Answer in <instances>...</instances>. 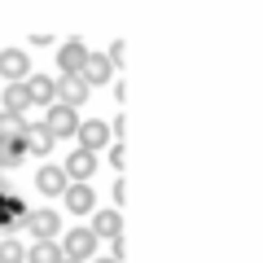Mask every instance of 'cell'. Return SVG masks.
Returning <instances> with one entry per match:
<instances>
[{
	"label": "cell",
	"instance_id": "17",
	"mask_svg": "<svg viewBox=\"0 0 263 263\" xmlns=\"http://www.w3.org/2000/svg\"><path fill=\"white\" fill-rule=\"evenodd\" d=\"M27 105H31L27 84H13V88H5V110H9V114H22Z\"/></svg>",
	"mask_w": 263,
	"mask_h": 263
},
{
	"label": "cell",
	"instance_id": "18",
	"mask_svg": "<svg viewBox=\"0 0 263 263\" xmlns=\"http://www.w3.org/2000/svg\"><path fill=\"white\" fill-rule=\"evenodd\" d=\"M27 127L31 123L22 119V114H9V110L0 114V136H27Z\"/></svg>",
	"mask_w": 263,
	"mask_h": 263
},
{
	"label": "cell",
	"instance_id": "2",
	"mask_svg": "<svg viewBox=\"0 0 263 263\" xmlns=\"http://www.w3.org/2000/svg\"><path fill=\"white\" fill-rule=\"evenodd\" d=\"M44 127H48V136H53V141L79 136V119H75V110H70V105H53V110H48V119H44Z\"/></svg>",
	"mask_w": 263,
	"mask_h": 263
},
{
	"label": "cell",
	"instance_id": "4",
	"mask_svg": "<svg viewBox=\"0 0 263 263\" xmlns=\"http://www.w3.org/2000/svg\"><path fill=\"white\" fill-rule=\"evenodd\" d=\"M79 75H84L88 88H101V84H110V79H114V66H110V57H105V53H88V62H84Z\"/></svg>",
	"mask_w": 263,
	"mask_h": 263
},
{
	"label": "cell",
	"instance_id": "8",
	"mask_svg": "<svg viewBox=\"0 0 263 263\" xmlns=\"http://www.w3.org/2000/svg\"><path fill=\"white\" fill-rule=\"evenodd\" d=\"M84 62H88V48L79 44V40H66L62 53H57V66H62V75H79V70H84Z\"/></svg>",
	"mask_w": 263,
	"mask_h": 263
},
{
	"label": "cell",
	"instance_id": "22",
	"mask_svg": "<svg viewBox=\"0 0 263 263\" xmlns=\"http://www.w3.org/2000/svg\"><path fill=\"white\" fill-rule=\"evenodd\" d=\"M123 254H127V241H123V233H119V237H114V254H110V259H123Z\"/></svg>",
	"mask_w": 263,
	"mask_h": 263
},
{
	"label": "cell",
	"instance_id": "5",
	"mask_svg": "<svg viewBox=\"0 0 263 263\" xmlns=\"http://www.w3.org/2000/svg\"><path fill=\"white\" fill-rule=\"evenodd\" d=\"M66 180H70V184H88V176H92L97 171V154H88V149H75L70 154V158H66Z\"/></svg>",
	"mask_w": 263,
	"mask_h": 263
},
{
	"label": "cell",
	"instance_id": "15",
	"mask_svg": "<svg viewBox=\"0 0 263 263\" xmlns=\"http://www.w3.org/2000/svg\"><path fill=\"white\" fill-rule=\"evenodd\" d=\"M53 149V136H48L44 123H31L27 127V154H48Z\"/></svg>",
	"mask_w": 263,
	"mask_h": 263
},
{
	"label": "cell",
	"instance_id": "19",
	"mask_svg": "<svg viewBox=\"0 0 263 263\" xmlns=\"http://www.w3.org/2000/svg\"><path fill=\"white\" fill-rule=\"evenodd\" d=\"M22 259H27V250H22L13 237H5V241H0V263H22Z\"/></svg>",
	"mask_w": 263,
	"mask_h": 263
},
{
	"label": "cell",
	"instance_id": "21",
	"mask_svg": "<svg viewBox=\"0 0 263 263\" xmlns=\"http://www.w3.org/2000/svg\"><path fill=\"white\" fill-rule=\"evenodd\" d=\"M110 162L123 167V162H127V145H110Z\"/></svg>",
	"mask_w": 263,
	"mask_h": 263
},
{
	"label": "cell",
	"instance_id": "6",
	"mask_svg": "<svg viewBox=\"0 0 263 263\" xmlns=\"http://www.w3.org/2000/svg\"><path fill=\"white\" fill-rule=\"evenodd\" d=\"M57 97H62L57 105H70V110H75V105H84V101H88L84 75H62V79H57Z\"/></svg>",
	"mask_w": 263,
	"mask_h": 263
},
{
	"label": "cell",
	"instance_id": "10",
	"mask_svg": "<svg viewBox=\"0 0 263 263\" xmlns=\"http://www.w3.org/2000/svg\"><path fill=\"white\" fill-rule=\"evenodd\" d=\"M66 206H70V215H88V211L97 206V193L88 184H66Z\"/></svg>",
	"mask_w": 263,
	"mask_h": 263
},
{
	"label": "cell",
	"instance_id": "13",
	"mask_svg": "<svg viewBox=\"0 0 263 263\" xmlns=\"http://www.w3.org/2000/svg\"><path fill=\"white\" fill-rule=\"evenodd\" d=\"M35 184H40V193H53V197H62L70 180H66V171H62V167H40Z\"/></svg>",
	"mask_w": 263,
	"mask_h": 263
},
{
	"label": "cell",
	"instance_id": "1",
	"mask_svg": "<svg viewBox=\"0 0 263 263\" xmlns=\"http://www.w3.org/2000/svg\"><path fill=\"white\" fill-rule=\"evenodd\" d=\"M97 241H101V237H97L92 228H70V233H66L62 254H66V259H79V263H88V259L97 254Z\"/></svg>",
	"mask_w": 263,
	"mask_h": 263
},
{
	"label": "cell",
	"instance_id": "9",
	"mask_svg": "<svg viewBox=\"0 0 263 263\" xmlns=\"http://www.w3.org/2000/svg\"><path fill=\"white\" fill-rule=\"evenodd\" d=\"M27 158V136H0V167H22Z\"/></svg>",
	"mask_w": 263,
	"mask_h": 263
},
{
	"label": "cell",
	"instance_id": "12",
	"mask_svg": "<svg viewBox=\"0 0 263 263\" xmlns=\"http://www.w3.org/2000/svg\"><path fill=\"white\" fill-rule=\"evenodd\" d=\"M27 92H31V105H48V110H53V101H57V84L44 79V75L27 79Z\"/></svg>",
	"mask_w": 263,
	"mask_h": 263
},
{
	"label": "cell",
	"instance_id": "16",
	"mask_svg": "<svg viewBox=\"0 0 263 263\" xmlns=\"http://www.w3.org/2000/svg\"><path fill=\"white\" fill-rule=\"evenodd\" d=\"M62 259H66L62 246H53V241H35L31 254H27V263H62Z\"/></svg>",
	"mask_w": 263,
	"mask_h": 263
},
{
	"label": "cell",
	"instance_id": "24",
	"mask_svg": "<svg viewBox=\"0 0 263 263\" xmlns=\"http://www.w3.org/2000/svg\"><path fill=\"white\" fill-rule=\"evenodd\" d=\"M62 263H79V259H62Z\"/></svg>",
	"mask_w": 263,
	"mask_h": 263
},
{
	"label": "cell",
	"instance_id": "14",
	"mask_svg": "<svg viewBox=\"0 0 263 263\" xmlns=\"http://www.w3.org/2000/svg\"><path fill=\"white\" fill-rule=\"evenodd\" d=\"M92 233L114 241V237L123 233V215H119V211H97V215H92Z\"/></svg>",
	"mask_w": 263,
	"mask_h": 263
},
{
	"label": "cell",
	"instance_id": "20",
	"mask_svg": "<svg viewBox=\"0 0 263 263\" xmlns=\"http://www.w3.org/2000/svg\"><path fill=\"white\" fill-rule=\"evenodd\" d=\"M123 62H127V44L114 40V44H110V66H123Z\"/></svg>",
	"mask_w": 263,
	"mask_h": 263
},
{
	"label": "cell",
	"instance_id": "11",
	"mask_svg": "<svg viewBox=\"0 0 263 263\" xmlns=\"http://www.w3.org/2000/svg\"><path fill=\"white\" fill-rule=\"evenodd\" d=\"M57 228H62V215H57V211H31V233L40 237V241H53V233Z\"/></svg>",
	"mask_w": 263,
	"mask_h": 263
},
{
	"label": "cell",
	"instance_id": "23",
	"mask_svg": "<svg viewBox=\"0 0 263 263\" xmlns=\"http://www.w3.org/2000/svg\"><path fill=\"white\" fill-rule=\"evenodd\" d=\"M97 263H119V259H97Z\"/></svg>",
	"mask_w": 263,
	"mask_h": 263
},
{
	"label": "cell",
	"instance_id": "3",
	"mask_svg": "<svg viewBox=\"0 0 263 263\" xmlns=\"http://www.w3.org/2000/svg\"><path fill=\"white\" fill-rule=\"evenodd\" d=\"M105 145H110V123H105V119L79 123V149L97 154V149H105Z\"/></svg>",
	"mask_w": 263,
	"mask_h": 263
},
{
	"label": "cell",
	"instance_id": "7",
	"mask_svg": "<svg viewBox=\"0 0 263 263\" xmlns=\"http://www.w3.org/2000/svg\"><path fill=\"white\" fill-rule=\"evenodd\" d=\"M27 70H31V57H27V53H18V48H5V53H0V75H5V79L22 84Z\"/></svg>",
	"mask_w": 263,
	"mask_h": 263
}]
</instances>
